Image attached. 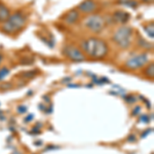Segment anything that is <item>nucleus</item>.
Returning a JSON list of instances; mask_svg holds the SVG:
<instances>
[{
    "instance_id": "1",
    "label": "nucleus",
    "mask_w": 154,
    "mask_h": 154,
    "mask_svg": "<svg viewBox=\"0 0 154 154\" xmlns=\"http://www.w3.org/2000/svg\"><path fill=\"white\" fill-rule=\"evenodd\" d=\"M81 48H82L83 51H85L88 56L91 57V59H104L108 54L107 43L103 39L97 38V37H91L88 40L83 41L81 43Z\"/></svg>"
},
{
    "instance_id": "2",
    "label": "nucleus",
    "mask_w": 154,
    "mask_h": 154,
    "mask_svg": "<svg viewBox=\"0 0 154 154\" xmlns=\"http://www.w3.org/2000/svg\"><path fill=\"white\" fill-rule=\"evenodd\" d=\"M27 22V17L23 11H17L11 14L7 20L3 23H1L2 32L9 35L18 33L20 30L24 28L25 24Z\"/></svg>"
},
{
    "instance_id": "3",
    "label": "nucleus",
    "mask_w": 154,
    "mask_h": 154,
    "mask_svg": "<svg viewBox=\"0 0 154 154\" xmlns=\"http://www.w3.org/2000/svg\"><path fill=\"white\" fill-rule=\"evenodd\" d=\"M134 31L131 27L123 26L120 27L114 32L113 34V41L119 46L120 48H128L131 46V39H133Z\"/></svg>"
},
{
    "instance_id": "4",
    "label": "nucleus",
    "mask_w": 154,
    "mask_h": 154,
    "mask_svg": "<svg viewBox=\"0 0 154 154\" xmlns=\"http://www.w3.org/2000/svg\"><path fill=\"white\" fill-rule=\"evenodd\" d=\"M84 25L93 33H101L105 28V20L99 14H91L84 20Z\"/></svg>"
},
{
    "instance_id": "5",
    "label": "nucleus",
    "mask_w": 154,
    "mask_h": 154,
    "mask_svg": "<svg viewBox=\"0 0 154 154\" xmlns=\"http://www.w3.org/2000/svg\"><path fill=\"white\" fill-rule=\"evenodd\" d=\"M148 62V54L143 53L140 54H137L135 57H131L125 62V66L130 70H137L139 68H142L147 64Z\"/></svg>"
},
{
    "instance_id": "6",
    "label": "nucleus",
    "mask_w": 154,
    "mask_h": 154,
    "mask_svg": "<svg viewBox=\"0 0 154 154\" xmlns=\"http://www.w3.org/2000/svg\"><path fill=\"white\" fill-rule=\"evenodd\" d=\"M63 54H65L67 58H69L74 62H82L85 60V56L82 54V51H81L79 48L73 46V45L64 46Z\"/></svg>"
},
{
    "instance_id": "7",
    "label": "nucleus",
    "mask_w": 154,
    "mask_h": 154,
    "mask_svg": "<svg viewBox=\"0 0 154 154\" xmlns=\"http://www.w3.org/2000/svg\"><path fill=\"white\" fill-rule=\"evenodd\" d=\"M97 8H98V4L96 3L95 0H84L78 5V11L88 14H93L97 11Z\"/></svg>"
},
{
    "instance_id": "8",
    "label": "nucleus",
    "mask_w": 154,
    "mask_h": 154,
    "mask_svg": "<svg viewBox=\"0 0 154 154\" xmlns=\"http://www.w3.org/2000/svg\"><path fill=\"white\" fill-rule=\"evenodd\" d=\"M112 19L115 23L118 24H125L128 22V20L131 19V14L126 11H116L113 12Z\"/></svg>"
},
{
    "instance_id": "9",
    "label": "nucleus",
    "mask_w": 154,
    "mask_h": 154,
    "mask_svg": "<svg viewBox=\"0 0 154 154\" xmlns=\"http://www.w3.org/2000/svg\"><path fill=\"white\" fill-rule=\"evenodd\" d=\"M78 19H79L78 11H76V9H72V11L67 12L65 18H64V21H65V23H67V24L72 25V24L76 23V22L78 21Z\"/></svg>"
},
{
    "instance_id": "10",
    "label": "nucleus",
    "mask_w": 154,
    "mask_h": 154,
    "mask_svg": "<svg viewBox=\"0 0 154 154\" xmlns=\"http://www.w3.org/2000/svg\"><path fill=\"white\" fill-rule=\"evenodd\" d=\"M11 16V11L3 2H0V23L5 22L7 18Z\"/></svg>"
},
{
    "instance_id": "11",
    "label": "nucleus",
    "mask_w": 154,
    "mask_h": 154,
    "mask_svg": "<svg viewBox=\"0 0 154 154\" xmlns=\"http://www.w3.org/2000/svg\"><path fill=\"white\" fill-rule=\"evenodd\" d=\"M138 45L140 46V48H146V49H152V43H149V42H147L145 40L144 38H142V37H139L138 38Z\"/></svg>"
},
{
    "instance_id": "12",
    "label": "nucleus",
    "mask_w": 154,
    "mask_h": 154,
    "mask_svg": "<svg viewBox=\"0 0 154 154\" xmlns=\"http://www.w3.org/2000/svg\"><path fill=\"white\" fill-rule=\"evenodd\" d=\"M119 3L125 6L131 7V8H137L138 7V2L135 0H119Z\"/></svg>"
},
{
    "instance_id": "13",
    "label": "nucleus",
    "mask_w": 154,
    "mask_h": 154,
    "mask_svg": "<svg viewBox=\"0 0 154 154\" xmlns=\"http://www.w3.org/2000/svg\"><path fill=\"white\" fill-rule=\"evenodd\" d=\"M144 73H145V75L147 77H149V78H153V76H154V64L151 63L150 65H148V67L145 69V71H144Z\"/></svg>"
},
{
    "instance_id": "14",
    "label": "nucleus",
    "mask_w": 154,
    "mask_h": 154,
    "mask_svg": "<svg viewBox=\"0 0 154 154\" xmlns=\"http://www.w3.org/2000/svg\"><path fill=\"white\" fill-rule=\"evenodd\" d=\"M145 32L147 33V35L150 37V38H153L154 37V30H153V23H151V25H148V26H145Z\"/></svg>"
},
{
    "instance_id": "15",
    "label": "nucleus",
    "mask_w": 154,
    "mask_h": 154,
    "mask_svg": "<svg viewBox=\"0 0 154 154\" xmlns=\"http://www.w3.org/2000/svg\"><path fill=\"white\" fill-rule=\"evenodd\" d=\"M9 74V70L6 68V67H3V68L0 69V80L4 79L5 77Z\"/></svg>"
},
{
    "instance_id": "16",
    "label": "nucleus",
    "mask_w": 154,
    "mask_h": 154,
    "mask_svg": "<svg viewBox=\"0 0 154 154\" xmlns=\"http://www.w3.org/2000/svg\"><path fill=\"white\" fill-rule=\"evenodd\" d=\"M22 75L25 76V78H34V77L36 76V73L34 71H28V72H24V73H22Z\"/></svg>"
},
{
    "instance_id": "17",
    "label": "nucleus",
    "mask_w": 154,
    "mask_h": 154,
    "mask_svg": "<svg viewBox=\"0 0 154 154\" xmlns=\"http://www.w3.org/2000/svg\"><path fill=\"white\" fill-rule=\"evenodd\" d=\"M27 111V107L26 106H19L18 107V112L19 113H24Z\"/></svg>"
},
{
    "instance_id": "18",
    "label": "nucleus",
    "mask_w": 154,
    "mask_h": 154,
    "mask_svg": "<svg viewBox=\"0 0 154 154\" xmlns=\"http://www.w3.org/2000/svg\"><path fill=\"white\" fill-rule=\"evenodd\" d=\"M126 102H128V103H134V102H135V98H134L133 96L126 97Z\"/></svg>"
},
{
    "instance_id": "19",
    "label": "nucleus",
    "mask_w": 154,
    "mask_h": 154,
    "mask_svg": "<svg viewBox=\"0 0 154 154\" xmlns=\"http://www.w3.org/2000/svg\"><path fill=\"white\" fill-rule=\"evenodd\" d=\"M11 88V83H4L3 85L1 86V89H7V88Z\"/></svg>"
},
{
    "instance_id": "20",
    "label": "nucleus",
    "mask_w": 154,
    "mask_h": 154,
    "mask_svg": "<svg viewBox=\"0 0 154 154\" xmlns=\"http://www.w3.org/2000/svg\"><path fill=\"white\" fill-rule=\"evenodd\" d=\"M139 110H140V107H137V108H136V111H135V112H133L134 115H136V114L139 112Z\"/></svg>"
},
{
    "instance_id": "21",
    "label": "nucleus",
    "mask_w": 154,
    "mask_h": 154,
    "mask_svg": "<svg viewBox=\"0 0 154 154\" xmlns=\"http://www.w3.org/2000/svg\"><path fill=\"white\" fill-rule=\"evenodd\" d=\"M1 61H2V56L0 54V63H1Z\"/></svg>"
}]
</instances>
